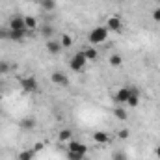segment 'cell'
<instances>
[{
    "instance_id": "11",
    "label": "cell",
    "mask_w": 160,
    "mask_h": 160,
    "mask_svg": "<svg viewBox=\"0 0 160 160\" xmlns=\"http://www.w3.org/2000/svg\"><path fill=\"white\" fill-rule=\"evenodd\" d=\"M93 140H95L97 143H101V145L110 143V136H108V132H102V130H95V132H93Z\"/></svg>"
},
{
    "instance_id": "7",
    "label": "cell",
    "mask_w": 160,
    "mask_h": 160,
    "mask_svg": "<svg viewBox=\"0 0 160 160\" xmlns=\"http://www.w3.org/2000/svg\"><path fill=\"white\" fill-rule=\"evenodd\" d=\"M128 97H130V88H119L118 91H116V101L119 102V104H127V101H128Z\"/></svg>"
},
{
    "instance_id": "25",
    "label": "cell",
    "mask_w": 160,
    "mask_h": 160,
    "mask_svg": "<svg viewBox=\"0 0 160 160\" xmlns=\"http://www.w3.org/2000/svg\"><path fill=\"white\" fill-rule=\"evenodd\" d=\"M52 34H54V30H52L50 26H45V28H43V36H45V38H48V39H50V36H52Z\"/></svg>"
},
{
    "instance_id": "13",
    "label": "cell",
    "mask_w": 160,
    "mask_h": 160,
    "mask_svg": "<svg viewBox=\"0 0 160 160\" xmlns=\"http://www.w3.org/2000/svg\"><path fill=\"white\" fill-rule=\"evenodd\" d=\"M82 52H84V56H86V60H88V62H95V60H97V56H99V52L95 50V47H86Z\"/></svg>"
},
{
    "instance_id": "8",
    "label": "cell",
    "mask_w": 160,
    "mask_h": 160,
    "mask_svg": "<svg viewBox=\"0 0 160 160\" xmlns=\"http://www.w3.org/2000/svg\"><path fill=\"white\" fill-rule=\"evenodd\" d=\"M138 104H140V91H138L136 88H130V97H128V101H127L125 106H128V108H136Z\"/></svg>"
},
{
    "instance_id": "26",
    "label": "cell",
    "mask_w": 160,
    "mask_h": 160,
    "mask_svg": "<svg viewBox=\"0 0 160 160\" xmlns=\"http://www.w3.org/2000/svg\"><path fill=\"white\" fill-rule=\"evenodd\" d=\"M153 21L160 22V8H155V9H153Z\"/></svg>"
},
{
    "instance_id": "15",
    "label": "cell",
    "mask_w": 160,
    "mask_h": 160,
    "mask_svg": "<svg viewBox=\"0 0 160 160\" xmlns=\"http://www.w3.org/2000/svg\"><path fill=\"white\" fill-rule=\"evenodd\" d=\"M114 116H116V119H119V121H127L128 119V112L125 110V106H118V108H114Z\"/></svg>"
},
{
    "instance_id": "2",
    "label": "cell",
    "mask_w": 160,
    "mask_h": 160,
    "mask_svg": "<svg viewBox=\"0 0 160 160\" xmlns=\"http://www.w3.org/2000/svg\"><path fill=\"white\" fill-rule=\"evenodd\" d=\"M86 56H84V52L80 50V52H77V54H73V58L69 60V67H71V71H75V73H78V71H82L84 67H86Z\"/></svg>"
},
{
    "instance_id": "14",
    "label": "cell",
    "mask_w": 160,
    "mask_h": 160,
    "mask_svg": "<svg viewBox=\"0 0 160 160\" xmlns=\"http://www.w3.org/2000/svg\"><path fill=\"white\" fill-rule=\"evenodd\" d=\"M71 140H73V132H71L69 128L60 130V134H58V142H62V143H69Z\"/></svg>"
},
{
    "instance_id": "10",
    "label": "cell",
    "mask_w": 160,
    "mask_h": 160,
    "mask_svg": "<svg viewBox=\"0 0 160 160\" xmlns=\"http://www.w3.org/2000/svg\"><path fill=\"white\" fill-rule=\"evenodd\" d=\"M62 48H63V47H62V43H60V41L52 39V38L47 41V50H48L50 54H60V52H62Z\"/></svg>"
},
{
    "instance_id": "6",
    "label": "cell",
    "mask_w": 160,
    "mask_h": 160,
    "mask_svg": "<svg viewBox=\"0 0 160 160\" xmlns=\"http://www.w3.org/2000/svg\"><path fill=\"white\" fill-rule=\"evenodd\" d=\"M8 30H26V26H24V17H21V15H13L11 19H9V22H8Z\"/></svg>"
},
{
    "instance_id": "21",
    "label": "cell",
    "mask_w": 160,
    "mask_h": 160,
    "mask_svg": "<svg viewBox=\"0 0 160 160\" xmlns=\"http://www.w3.org/2000/svg\"><path fill=\"white\" fill-rule=\"evenodd\" d=\"M60 43H62V47H63V48H69V47H73V38H71L69 34H65V36H62Z\"/></svg>"
},
{
    "instance_id": "4",
    "label": "cell",
    "mask_w": 160,
    "mask_h": 160,
    "mask_svg": "<svg viewBox=\"0 0 160 160\" xmlns=\"http://www.w3.org/2000/svg\"><path fill=\"white\" fill-rule=\"evenodd\" d=\"M67 151L78 153V155H82V157H86V155H88V145L82 143V142H77V140H71V142L67 143Z\"/></svg>"
},
{
    "instance_id": "3",
    "label": "cell",
    "mask_w": 160,
    "mask_h": 160,
    "mask_svg": "<svg viewBox=\"0 0 160 160\" xmlns=\"http://www.w3.org/2000/svg\"><path fill=\"white\" fill-rule=\"evenodd\" d=\"M21 88L24 93H36L39 86H38V80L34 77H24V78H21Z\"/></svg>"
},
{
    "instance_id": "5",
    "label": "cell",
    "mask_w": 160,
    "mask_h": 160,
    "mask_svg": "<svg viewBox=\"0 0 160 160\" xmlns=\"http://www.w3.org/2000/svg\"><path fill=\"white\" fill-rule=\"evenodd\" d=\"M104 26L108 28V32H119L121 28H123V21H121L118 15H112V17L106 19V24Z\"/></svg>"
},
{
    "instance_id": "16",
    "label": "cell",
    "mask_w": 160,
    "mask_h": 160,
    "mask_svg": "<svg viewBox=\"0 0 160 160\" xmlns=\"http://www.w3.org/2000/svg\"><path fill=\"white\" fill-rule=\"evenodd\" d=\"M24 26H26V30H28V32L36 30V28H38V21H36V17L26 15V17H24Z\"/></svg>"
},
{
    "instance_id": "23",
    "label": "cell",
    "mask_w": 160,
    "mask_h": 160,
    "mask_svg": "<svg viewBox=\"0 0 160 160\" xmlns=\"http://www.w3.org/2000/svg\"><path fill=\"white\" fill-rule=\"evenodd\" d=\"M67 158L69 160H84V157L78 155V153H71V151H67Z\"/></svg>"
},
{
    "instance_id": "27",
    "label": "cell",
    "mask_w": 160,
    "mask_h": 160,
    "mask_svg": "<svg viewBox=\"0 0 160 160\" xmlns=\"http://www.w3.org/2000/svg\"><path fill=\"white\" fill-rule=\"evenodd\" d=\"M8 34H9V30H4V28H0V39H8Z\"/></svg>"
},
{
    "instance_id": "20",
    "label": "cell",
    "mask_w": 160,
    "mask_h": 160,
    "mask_svg": "<svg viewBox=\"0 0 160 160\" xmlns=\"http://www.w3.org/2000/svg\"><path fill=\"white\" fill-rule=\"evenodd\" d=\"M39 6L45 11H52L56 8V0H39Z\"/></svg>"
},
{
    "instance_id": "17",
    "label": "cell",
    "mask_w": 160,
    "mask_h": 160,
    "mask_svg": "<svg viewBox=\"0 0 160 160\" xmlns=\"http://www.w3.org/2000/svg\"><path fill=\"white\" fill-rule=\"evenodd\" d=\"M108 63H110L112 67H116V69H118V67L123 65V56H121V54H112V56L108 58Z\"/></svg>"
},
{
    "instance_id": "22",
    "label": "cell",
    "mask_w": 160,
    "mask_h": 160,
    "mask_svg": "<svg viewBox=\"0 0 160 160\" xmlns=\"http://www.w3.org/2000/svg\"><path fill=\"white\" fill-rule=\"evenodd\" d=\"M112 160H128V158H127V155H125L123 151H116V153L112 155Z\"/></svg>"
},
{
    "instance_id": "29",
    "label": "cell",
    "mask_w": 160,
    "mask_h": 160,
    "mask_svg": "<svg viewBox=\"0 0 160 160\" xmlns=\"http://www.w3.org/2000/svg\"><path fill=\"white\" fill-rule=\"evenodd\" d=\"M155 155H157V158H160V145L158 147H155Z\"/></svg>"
},
{
    "instance_id": "24",
    "label": "cell",
    "mask_w": 160,
    "mask_h": 160,
    "mask_svg": "<svg viewBox=\"0 0 160 160\" xmlns=\"http://www.w3.org/2000/svg\"><path fill=\"white\" fill-rule=\"evenodd\" d=\"M128 134H130V132H128L127 128H121L119 132H118V136H119V140H127V138H128Z\"/></svg>"
},
{
    "instance_id": "1",
    "label": "cell",
    "mask_w": 160,
    "mask_h": 160,
    "mask_svg": "<svg viewBox=\"0 0 160 160\" xmlns=\"http://www.w3.org/2000/svg\"><path fill=\"white\" fill-rule=\"evenodd\" d=\"M108 36H110V32H108L106 26H95L89 32V41L93 45H99V43H104V41L108 39Z\"/></svg>"
},
{
    "instance_id": "18",
    "label": "cell",
    "mask_w": 160,
    "mask_h": 160,
    "mask_svg": "<svg viewBox=\"0 0 160 160\" xmlns=\"http://www.w3.org/2000/svg\"><path fill=\"white\" fill-rule=\"evenodd\" d=\"M34 125H36V119H34V118H24V119H21V128H24V130L34 128Z\"/></svg>"
},
{
    "instance_id": "28",
    "label": "cell",
    "mask_w": 160,
    "mask_h": 160,
    "mask_svg": "<svg viewBox=\"0 0 160 160\" xmlns=\"http://www.w3.org/2000/svg\"><path fill=\"white\" fill-rule=\"evenodd\" d=\"M8 69H9V67H8V63H0V71H2V73H4V71H8Z\"/></svg>"
},
{
    "instance_id": "9",
    "label": "cell",
    "mask_w": 160,
    "mask_h": 160,
    "mask_svg": "<svg viewBox=\"0 0 160 160\" xmlns=\"http://www.w3.org/2000/svg\"><path fill=\"white\" fill-rule=\"evenodd\" d=\"M50 80H52V84H56V86H67V84H69V78H67L63 73H60V71L52 73V75H50Z\"/></svg>"
},
{
    "instance_id": "12",
    "label": "cell",
    "mask_w": 160,
    "mask_h": 160,
    "mask_svg": "<svg viewBox=\"0 0 160 160\" xmlns=\"http://www.w3.org/2000/svg\"><path fill=\"white\" fill-rule=\"evenodd\" d=\"M30 32L28 30H9V34H8V39L11 41H21L22 38H26Z\"/></svg>"
},
{
    "instance_id": "19",
    "label": "cell",
    "mask_w": 160,
    "mask_h": 160,
    "mask_svg": "<svg viewBox=\"0 0 160 160\" xmlns=\"http://www.w3.org/2000/svg\"><path fill=\"white\" fill-rule=\"evenodd\" d=\"M36 155V149H26V151H21V155L17 157V160H32Z\"/></svg>"
}]
</instances>
